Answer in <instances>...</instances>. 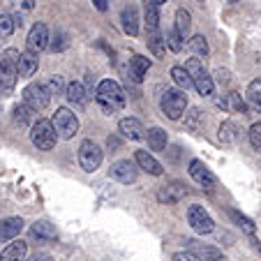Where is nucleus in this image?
<instances>
[{"mask_svg": "<svg viewBox=\"0 0 261 261\" xmlns=\"http://www.w3.org/2000/svg\"><path fill=\"white\" fill-rule=\"evenodd\" d=\"M95 99H97V104L102 107L104 114H109V116L118 114L120 109L125 107V102H127L125 90L120 88V84H116V81H111V79L99 81L97 93H95Z\"/></svg>", "mask_w": 261, "mask_h": 261, "instance_id": "f257e3e1", "label": "nucleus"}, {"mask_svg": "<svg viewBox=\"0 0 261 261\" xmlns=\"http://www.w3.org/2000/svg\"><path fill=\"white\" fill-rule=\"evenodd\" d=\"M185 72L190 74V79H192V86L197 88V93L201 97H211L213 90H215V84H213V76L203 69L201 60L199 58H190L185 63Z\"/></svg>", "mask_w": 261, "mask_h": 261, "instance_id": "f03ea898", "label": "nucleus"}, {"mask_svg": "<svg viewBox=\"0 0 261 261\" xmlns=\"http://www.w3.org/2000/svg\"><path fill=\"white\" fill-rule=\"evenodd\" d=\"M160 109H162V114L167 118L180 120L182 114H185V109H188V95L178 88H169L162 95V99H160Z\"/></svg>", "mask_w": 261, "mask_h": 261, "instance_id": "7ed1b4c3", "label": "nucleus"}, {"mask_svg": "<svg viewBox=\"0 0 261 261\" xmlns=\"http://www.w3.org/2000/svg\"><path fill=\"white\" fill-rule=\"evenodd\" d=\"M51 125H54L58 139H72L74 134L79 132V118H76V114L67 107L56 109L54 118H51Z\"/></svg>", "mask_w": 261, "mask_h": 261, "instance_id": "20e7f679", "label": "nucleus"}, {"mask_svg": "<svg viewBox=\"0 0 261 261\" xmlns=\"http://www.w3.org/2000/svg\"><path fill=\"white\" fill-rule=\"evenodd\" d=\"M30 141L37 150H51L58 141V134H56L51 120L40 118L37 123H33V129H30Z\"/></svg>", "mask_w": 261, "mask_h": 261, "instance_id": "39448f33", "label": "nucleus"}, {"mask_svg": "<svg viewBox=\"0 0 261 261\" xmlns=\"http://www.w3.org/2000/svg\"><path fill=\"white\" fill-rule=\"evenodd\" d=\"M79 164L86 173H93L99 169L102 164V148L93 141V139H86L79 146Z\"/></svg>", "mask_w": 261, "mask_h": 261, "instance_id": "423d86ee", "label": "nucleus"}, {"mask_svg": "<svg viewBox=\"0 0 261 261\" xmlns=\"http://www.w3.org/2000/svg\"><path fill=\"white\" fill-rule=\"evenodd\" d=\"M51 102V93L46 90L44 84H28L23 88V104L33 111H42Z\"/></svg>", "mask_w": 261, "mask_h": 261, "instance_id": "0eeeda50", "label": "nucleus"}, {"mask_svg": "<svg viewBox=\"0 0 261 261\" xmlns=\"http://www.w3.org/2000/svg\"><path fill=\"white\" fill-rule=\"evenodd\" d=\"M188 222H190V227H192L197 233H201V236H206V233H211L213 229H215L213 217L208 215V211L203 206H199V203H194V206L188 208Z\"/></svg>", "mask_w": 261, "mask_h": 261, "instance_id": "6e6552de", "label": "nucleus"}, {"mask_svg": "<svg viewBox=\"0 0 261 261\" xmlns=\"http://www.w3.org/2000/svg\"><path fill=\"white\" fill-rule=\"evenodd\" d=\"M49 46V28L44 23H35L30 28L28 37H25V51L28 54H42V51Z\"/></svg>", "mask_w": 261, "mask_h": 261, "instance_id": "1a4fd4ad", "label": "nucleus"}, {"mask_svg": "<svg viewBox=\"0 0 261 261\" xmlns=\"http://www.w3.org/2000/svg\"><path fill=\"white\" fill-rule=\"evenodd\" d=\"M109 176L114 178V180H118L120 185H132L139 176V167L134 162H129V160H118V162L111 164Z\"/></svg>", "mask_w": 261, "mask_h": 261, "instance_id": "9d476101", "label": "nucleus"}, {"mask_svg": "<svg viewBox=\"0 0 261 261\" xmlns=\"http://www.w3.org/2000/svg\"><path fill=\"white\" fill-rule=\"evenodd\" d=\"M190 176H192V180H197L199 185L206 190H213L217 185V178L213 176V171L201 160H192V162H190Z\"/></svg>", "mask_w": 261, "mask_h": 261, "instance_id": "9b49d317", "label": "nucleus"}, {"mask_svg": "<svg viewBox=\"0 0 261 261\" xmlns=\"http://www.w3.org/2000/svg\"><path fill=\"white\" fill-rule=\"evenodd\" d=\"M188 252L194 254L197 259H201V261H220L222 259L220 247L206 245V243H199V241H188Z\"/></svg>", "mask_w": 261, "mask_h": 261, "instance_id": "f8f14e48", "label": "nucleus"}, {"mask_svg": "<svg viewBox=\"0 0 261 261\" xmlns=\"http://www.w3.org/2000/svg\"><path fill=\"white\" fill-rule=\"evenodd\" d=\"M118 132L123 134L125 139H129V141H141V139H146V127H143V123L137 118H123L118 123Z\"/></svg>", "mask_w": 261, "mask_h": 261, "instance_id": "ddd939ff", "label": "nucleus"}, {"mask_svg": "<svg viewBox=\"0 0 261 261\" xmlns=\"http://www.w3.org/2000/svg\"><path fill=\"white\" fill-rule=\"evenodd\" d=\"M23 224L25 222L21 217H5L0 220V243H10L23 231Z\"/></svg>", "mask_w": 261, "mask_h": 261, "instance_id": "4468645a", "label": "nucleus"}, {"mask_svg": "<svg viewBox=\"0 0 261 261\" xmlns=\"http://www.w3.org/2000/svg\"><path fill=\"white\" fill-rule=\"evenodd\" d=\"M134 164H137L139 169H143L146 173H150V176H162V171H164L162 164L150 153H146V150H137V153H134Z\"/></svg>", "mask_w": 261, "mask_h": 261, "instance_id": "2eb2a0df", "label": "nucleus"}, {"mask_svg": "<svg viewBox=\"0 0 261 261\" xmlns=\"http://www.w3.org/2000/svg\"><path fill=\"white\" fill-rule=\"evenodd\" d=\"M65 97L69 99V104H74L76 109H84L86 104H88V90H86L84 84H79V81H72V84L65 88Z\"/></svg>", "mask_w": 261, "mask_h": 261, "instance_id": "dca6fc26", "label": "nucleus"}, {"mask_svg": "<svg viewBox=\"0 0 261 261\" xmlns=\"http://www.w3.org/2000/svg\"><path fill=\"white\" fill-rule=\"evenodd\" d=\"M16 79H19L16 65L5 58H0V90H12L16 86Z\"/></svg>", "mask_w": 261, "mask_h": 261, "instance_id": "f3484780", "label": "nucleus"}, {"mask_svg": "<svg viewBox=\"0 0 261 261\" xmlns=\"http://www.w3.org/2000/svg\"><path fill=\"white\" fill-rule=\"evenodd\" d=\"M37 65H40L37 56L23 51V54H19V60H16V74L23 76V79H28V76H33V74L37 72Z\"/></svg>", "mask_w": 261, "mask_h": 261, "instance_id": "a211bd4d", "label": "nucleus"}, {"mask_svg": "<svg viewBox=\"0 0 261 261\" xmlns=\"http://www.w3.org/2000/svg\"><path fill=\"white\" fill-rule=\"evenodd\" d=\"M25 254H28V243L14 241L0 252V261H25Z\"/></svg>", "mask_w": 261, "mask_h": 261, "instance_id": "6ab92c4d", "label": "nucleus"}, {"mask_svg": "<svg viewBox=\"0 0 261 261\" xmlns=\"http://www.w3.org/2000/svg\"><path fill=\"white\" fill-rule=\"evenodd\" d=\"M148 69H150V60H148L146 56H134V58L129 60V69H127V74L132 76L134 84H141L143 76L148 74Z\"/></svg>", "mask_w": 261, "mask_h": 261, "instance_id": "aec40b11", "label": "nucleus"}, {"mask_svg": "<svg viewBox=\"0 0 261 261\" xmlns=\"http://www.w3.org/2000/svg\"><path fill=\"white\" fill-rule=\"evenodd\" d=\"M173 30L178 33V37H180L182 42L190 40V30H192V16H190V12L185 10V7L176 10V25H173Z\"/></svg>", "mask_w": 261, "mask_h": 261, "instance_id": "412c9836", "label": "nucleus"}, {"mask_svg": "<svg viewBox=\"0 0 261 261\" xmlns=\"http://www.w3.org/2000/svg\"><path fill=\"white\" fill-rule=\"evenodd\" d=\"M30 238H37L42 243H51L58 238V233H56V229L51 227L49 222L42 220V222H35L33 227H30Z\"/></svg>", "mask_w": 261, "mask_h": 261, "instance_id": "4be33fe9", "label": "nucleus"}, {"mask_svg": "<svg viewBox=\"0 0 261 261\" xmlns=\"http://www.w3.org/2000/svg\"><path fill=\"white\" fill-rule=\"evenodd\" d=\"M188 194V190L182 188V185H178V182H173V185H167V188H162L158 192V199L162 203H178L182 197Z\"/></svg>", "mask_w": 261, "mask_h": 261, "instance_id": "5701e85b", "label": "nucleus"}, {"mask_svg": "<svg viewBox=\"0 0 261 261\" xmlns=\"http://www.w3.org/2000/svg\"><path fill=\"white\" fill-rule=\"evenodd\" d=\"M120 21H123V30L127 35H139V16H137V10H134L132 5L125 7L123 14H120Z\"/></svg>", "mask_w": 261, "mask_h": 261, "instance_id": "b1692460", "label": "nucleus"}, {"mask_svg": "<svg viewBox=\"0 0 261 261\" xmlns=\"http://www.w3.org/2000/svg\"><path fill=\"white\" fill-rule=\"evenodd\" d=\"M143 21H146L148 35H150V33H158V30H160V12H158V5H153V3H146V7H143Z\"/></svg>", "mask_w": 261, "mask_h": 261, "instance_id": "393cba45", "label": "nucleus"}, {"mask_svg": "<svg viewBox=\"0 0 261 261\" xmlns=\"http://www.w3.org/2000/svg\"><path fill=\"white\" fill-rule=\"evenodd\" d=\"M146 139H148V148L150 150H164L167 148V132L162 127H150Z\"/></svg>", "mask_w": 261, "mask_h": 261, "instance_id": "a878e982", "label": "nucleus"}, {"mask_svg": "<svg viewBox=\"0 0 261 261\" xmlns=\"http://www.w3.org/2000/svg\"><path fill=\"white\" fill-rule=\"evenodd\" d=\"M238 137H241V132H238L236 123H231V120H224V123L220 125V129H217V139H220L222 143H236Z\"/></svg>", "mask_w": 261, "mask_h": 261, "instance_id": "bb28decb", "label": "nucleus"}, {"mask_svg": "<svg viewBox=\"0 0 261 261\" xmlns=\"http://www.w3.org/2000/svg\"><path fill=\"white\" fill-rule=\"evenodd\" d=\"M245 102L250 104L252 109L261 111V79L250 81V86H247V90H245Z\"/></svg>", "mask_w": 261, "mask_h": 261, "instance_id": "cd10ccee", "label": "nucleus"}, {"mask_svg": "<svg viewBox=\"0 0 261 261\" xmlns=\"http://www.w3.org/2000/svg\"><path fill=\"white\" fill-rule=\"evenodd\" d=\"M171 79H173V84L178 86V90H182V93L188 88H192V79H190V74L185 72V67H180V65L171 67Z\"/></svg>", "mask_w": 261, "mask_h": 261, "instance_id": "c85d7f7f", "label": "nucleus"}, {"mask_svg": "<svg viewBox=\"0 0 261 261\" xmlns=\"http://www.w3.org/2000/svg\"><path fill=\"white\" fill-rule=\"evenodd\" d=\"M188 46H190V51H192L194 56H199V58H206L208 56V42H206V37L203 35H194V37H190L188 40Z\"/></svg>", "mask_w": 261, "mask_h": 261, "instance_id": "c756f323", "label": "nucleus"}, {"mask_svg": "<svg viewBox=\"0 0 261 261\" xmlns=\"http://www.w3.org/2000/svg\"><path fill=\"white\" fill-rule=\"evenodd\" d=\"M185 127L192 129V132H199L203 127V114L201 109H190V114L185 116Z\"/></svg>", "mask_w": 261, "mask_h": 261, "instance_id": "7c9ffc66", "label": "nucleus"}, {"mask_svg": "<svg viewBox=\"0 0 261 261\" xmlns=\"http://www.w3.org/2000/svg\"><path fill=\"white\" fill-rule=\"evenodd\" d=\"M229 215H231V220L236 222V224L243 229V231H245V233H250V236H254V231H256V229H254V222H252L250 217L241 215V213H238V211H229Z\"/></svg>", "mask_w": 261, "mask_h": 261, "instance_id": "2f4dec72", "label": "nucleus"}, {"mask_svg": "<svg viewBox=\"0 0 261 261\" xmlns=\"http://www.w3.org/2000/svg\"><path fill=\"white\" fill-rule=\"evenodd\" d=\"M148 46H150V51H153L155 56H164V51H167V44H164V37L160 35V30L158 33H150L148 35Z\"/></svg>", "mask_w": 261, "mask_h": 261, "instance_id": "473e14b6", "label": "nucleus"}, {"mask_svg": "<svg viewBox=\"0 0 261 261\" xmlns=\"http://www.w3.org/2000/svg\"><path fill=\"white\" fill-rule=\"evenodd\" d=\"M227 107L231 109V111H238V114H247V104L238 93H229L227 95Z\"/></svg>", "mask_w": 261, "mask_h": 261, "instance_id": "72a5a7b5", "label": "nucleus"}, {"mask_svg": "<svg viewBox=\"0 0 261 261\" xmlns=\"http://www.w3.org/2000/svg\"><path fill=\"white\" fill-rule=\"evenodd\" d=\"M14 19L12 14H0V40H7L12 33H14Z\"/></svg>", "mask_w": 261, "mask_h": 261, "instance_id": "f704fd0d", "label": "nucleus"}, {"mask_svg": "<svg viewBox=\"0 0 261 261\" xmlns=\"http://www.w3.org/2000/svg\"><path fill=\"white\" fill-rule=\"evenodd\" d=\"M30 118H33V109H28L25 104H21V107L14 109V120L19 125H28Z\"/></svg>", "mask_w": 261, "mask_h": 261, "instance_id": "c9c22d12", "label": "nucleus"}, {"mask_svg": "<svg viewBox=\"0 0 261 261\" xmlns=\"http://www.w3.org/2000/svg\"><path fill=\"white\" fill-rule=\"evenodd\" d=\"M164 44H167V49H171V51H180L185 42L178 37L176 30H169V33H167V40H164Z\"/></svg>", "mask_w": 261, "mask_h": 261, "instance_id": "e433bc0d", "label": "nucleus"}, {"mask_svg": "<svg viewBox=\"0 0 261 261\" xmlns=\"http://www.w3.org/2000/svg\"><path fill=\"white\" fill-rule=\"evenodd\" d=\"M250 143H252V148H254V150H259L261 153V123H254L250 127Z\"/></svg>", "mask_w": 261, "mask_h": 261, "instance_id": "4c0bfd02", "label": "nucleus"}, {"mask_svg": "<svg viewBox=\"0 0 261 261\" xmlns=\"http://www.w3.org/2000/svg\"><path fill=\"white\" fill-rule=\"evenodd\" d=\"M46 90H49L51 95H60L65 90V86H63V76H58V74H56V76H51L49 79V84H46Z\"/></svg>", "mask_w": 261, "mask_h": 261, "instance_id": "58836bf2", "label": "nucleus"}, {"mask_svg": "<svg viewBox=\"0 0 261 261\" xmlns=\"http://www.w3.org/2000/svg\"><path fill=\"white\" fill-rule=\"evenodd\" d=\"M67 44H69L67 35H65V33H56L54 35V42H51V51H63V49H67Z\"/></svg>", "mask_w": 261, "mask_h": 261, "instance_id": "ea45409f", "label": "nucleus"}, {"mask_svg": "<svg viewBox=\"0 0 261 261\" xmlns=\"http://www.w3.org/2000/svg\"><path fill=\"white\" fill-rule=\"evenodd\" d=\"M213 76H215V79H213V84H220V86H229V69H215V74H213Z\"/></svg>", "mask_w": 261, "mask_h": 261, "instance_id": "a19ab883", "label": "nucleus"}, {"mask_svg": "<svg viewBox=\"0 0 261 261\" xmlns=\"http://www.w3.org/2000/svg\"><path fill=\"white\" fill-rule=\"evenodd\" d=\"M173 261H201V259H197V256L190 254V252H176V254H173Z\"/></svg>", "mask_w": 261, "mask_h": 261, "instance_id": "79ce46f5", "label": "nucleus"}, {"mask_svg": "<svg viewBox=\"0 0 261 261\" xmlns=\"http://www.w3.org/2000/svg\"><path fill=\"white\" fill-rule=\"evenodd\" d=\"M14 5L19 7V10H23V12H30L35 7V0H14Z\"/></svg>", "mask_w": 261, "mask_h": 261, "instance_id": "37998d69", "label": "nucleus"}, {"mask_svg": "<svg viewBox=\"0 0 261 261\" xmlns=\"http://www.w3.org/2000/svg\"><path fill=\"white\" fill-rule=\"evenodd\" d=\"M25 261H54V256L51 254H46V252H35L30 259H25Z\"/></svg>", "mask_w": 261, "mask_h": 261, "instance_id": "c03bdc74", "label": "nucleus"}, {"mask_svg": "<svg viewBox=\"0 0 261 261\" xmlns=\"http://www.w3.org/2000/svg\"><path fill=\"white\" fill-rule=\"evenodd\" d=\"M93 5L97 7L99 12H107L109 10V0H93Z\"/></svg>", "mask_w": 261, "mask_h": 261, "instance_id": "a18cd8bd", "label": "nucleus"}, {"mask_svg": "<svg viewBox=\"0 0 261 261\" xmlns=\"http://www.w3.org/2000/svg\"><path fill=\"white\" fill-rule=\"evenodd\" d=\"M150 3H153V5H158V7H160V5H164V3H167V0H150Z\"/></svg>", "mask_w": 261, "mask_h": 261, "instance_id": "49530a36", "label": "nucleus"}, {"mask_svg": "<svg viewBox=\"0 0 261 261\" xmlns=\"http://www.w3.org/2000/svg\"><path fill=\"white\" fill-rule=\"evenodd\" d=\"M229 3H238V0H229Z\"/></svg>", "mask_w": 261, "mask_h": 261, "instance_id": "de8ad7c7", "label": "nucleus"}]
</instances>
